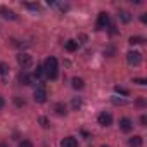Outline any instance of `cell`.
Wrapping results in <instances>:
<instances>
[{
  "label": "cell",
  "mask_w": 147,
  "mask_h": 147,
  "mask_svg": "<svg viewBox=\"0 0 147 147\" xmlns=\"http://www.w3.org/2000/svg\"><path fill=\"white\" fill-rule=\"evenodd\" d=\"M142 144H144V138L140 135H133V137L128 138V145L130 147H142Z\"/></svg>",
  "instance_id": "obj_8"
},
{
  "label": "cell",
  "mask_w": 147,
  "mask_h": 147,
  "mask_svg": "<svg viewBox=\"0 0 147 147\" xmlns=\"http://www.w3.org/2000/svg\"><path fill=\"white\" fill-rule=\"evenodd\" d=\"M18 64L23 67V69H28L31 64H33V57L30 54H19L18 55Z\"/></svg>",
  "instance_id": "obj_2"
},
{
  "label": "cell",
  "mask_w": 147,
  "mask_h": 147,
  "mask_svg": "<svg viewBox=\"0 0 147 147\" xmlns=\"http://www.w3.org/2000/svg\"><path fill=\"white\" fill-rule=\"evenodd\" d=\"M42 76H43V67H42V66H36V71H35V78H36V80H40Z\"/></svg>",
  "instance_id": "obj_18"
},
{
  "label": "cell",
  "mask_w": 147,
  "mask_h": 147,
  "mask_svg": "<svg viewBox=\"0 0 147 147\" xmlns=\"http://www.w3.org/2000/svg\"><path fill=\"white\" fill-rule=\"evenodd\" d=\"M61 147H78V142H76V138H73V137H66V138H62Z\"/></svg>",
  "instance_id": "obj_10"
},
{
  "label": "cell",
  "mask_w": 147,
  "mask_h": 147,
  "mask_svg": "<svg viewBox=\"0 0 147 147\" xmlns=\"http://www.w3.org/2000/svg\"><path fill=\"white\" fill-rule=\"evenodd\" d=\"M102 147H107V145H102Z\"/></svg>",
  "instance_id": "obj_29"
},
{
  "label": "cell",
  "mask_w": 147,
  "mask_h": 147,
  "mask_svg": "<svg viewBox=\"0 0 147 147\" xmlns=\"http://www.w3.org/2000/svg\"><path fill=\"white\" fill-rule=\"evenodd\" d=\"M40 123H42V126H43V128H47V126H49V121H47V118H43V116L40 118Z\"/></svg>",
  "instance_id": "obj_24"
},
{
  "label": "cell",
  "mask_w": 147,
  "mask_h": 147,
  "mask_svg": "<svg viewBox=\"0 0 147 147\" xmlns=\"http://www.w3.org/2000/svg\"><path fill=\"white\" fill-rule=\"evenodd\" d=\"M119 19L123 21V23H130V19H131V16H130V12H126V11H119Z\"/></svg>",
  "instance_id": "obj_13"
},
{
  "label": "cell",
  "mask_w": 147,
  "mask_h": 147,
  "mask_svg": "<svg viewBox=\"0 0 147 147\" xmlns=\"http://www.w3.org/2000/svg\"><path fill=\"white\" fill-rule=\"evenodd\" d=\"M82 107V100L80 99H73V109H80Z\"/></svg>",
  "instance_id": "obj_19"
},
{
  "label": "cell",
  "mask_w": 147,
  "mask_h": 147,
  "mask_svg": "<svg viewBox=\"0 0 147 147\" xmlns=\"http://www.w3.org/2000/svg\"><path fill=\"white\" fill-rule=\"evenodd\" d=\"M131 45H138V43H144V38L142 36H130V40H128Z\"/></svg>",
  "instance_id": "obj_17"
},
{
  "label": "cell",
  "mask_w": 147,
  "mask_h": 147,
  "mask_svg": "<svg viewBox=\"0 0 147 147\" xmlns=\"http://www.w3.org/2000/svg\"><path fill=\"white\" fill-rule=\"evenodd\" d=\"M0 147H9V145L7 144H0Z\"/></svg>",
  "instance_id": "obj_28"
},
{
  "label": "cell",
  "mask_w": 147,
  "mask_h": 147,
  "mask_svg": "<svg viewBox=\"0 0 147 147\" xmlns=\"http://www.w3.org/2000/svg\"><path fill=\"white\" fill-rule=\"evenodd\" d=\"M133 83H137V85H145L147 80H145V78H133Z\"/></svg>",
  "instance_id": "obj_21"
},
{
  "label": "cell",
  "mask_w": 147,
  "mask_h": 147,
  "mask_svg": "<svg viewBox=\"0 0 147 147\" xmlns=\"http://www.w3.org/2000/svg\"><path fill=\"white\" fill-rule=\"evenodd\" d=\"M24 7L33 9V11H38V4H24Z\"/></svg>",
  "instance_id": "obj_23"
},
{
  "label": "cell",
  "mask_w": 147,
  "mask_h": 147,
  "mask_svg": "<svg viewBox=\"0 0 147 147\" xmlns=\"http://www.w3.org/2000/svg\"><path fill=\"white\" fill-rule=\"evenodd\" d=\"M109 26V14L107 12H100L99 19H97V30H106Z\"/></svg>",
  "instance_id": "obj_4"
},
{
  "label": "cell",
  "mask_w": 147,
  "mask_h": 147,
  "mask_svg": "<svg viewBox=\"0 0 147 147\" xmlns=\"http://www.w3.org/2000/svg\"><path fill=\"white\" fill-rule=\"evenodd\" d=\"M126 61H128V64H131V66H138V64L142 62V54L131 50V52L126 54Z\"/></svg>",
  "instance_id": "obj_3"
},
{
  "label": "cell",
  "mask_w": 147,
  "mask_h": 147,
  "mask_svg": "<svg viewBox=\"0 0 147 147\" xmlns=\"http://www.w3.org/2000/svg\"><path fill=\"white\" fill-rule=\"evenodd\" d=\"M140 123H142V126H145V125H147V116H145V114H142V116H140Z\"/></svg>",
  "instance_id": "obj_25"
},
{
  "label": "cell",
  "mask_w": 147,
  "mask_h": 147,
  "mask_svg": "<svg viewBox=\"0 0 147 147\" xmlns=\"http://www.w3.org/2000/svg\"><path fill=\"white\" fill-rule=\"evenodd\" d=\"M0 16H2V18H5V19H16V18H18L14 11H11V9H5V7H0Z\"/></svg>",
  "instance_id": "obj_9"
},
{
  "label": "cell",
  "mask_w": 147,
  "mask_h": 147,
  "mask_svg": "<svg viewBox=\"0 0 147 147\" xmlns=\"http://www.w3.org/2000/svg\"><path fill=\"white\" fill-rule=\"evenodd\" d=\"M97 121H99L100 126H109V125L113 123V116H111L109 113H100V114L97 116Z\"/></svg>",
  "instance_id": "obj_6"
},
{
  "label": "cell",
  "mask_w": 147,
  "mask_h": 147,
  "mask_svg": "<svg viewBox=\"0 0 147 147\" xmlns=\"http://www.w3.org/2000/svg\"><path fill=\"white\" fill-rule=\"evenodd\" d=\"M131 128H133V125H131V119H128V118H121V119H119V130H121V131L128 133Z\"/></svg>",
  "instance_id": "obj_7"
},
{
  "label": "cell",
  "mask_w": 147,
  "mask_h": 147,
  "mask_svg": "<svg viewBox=\"0 0 147 147\" xmlns=\"http://www.w3.org/2000/svg\"><path fill=\"white\" fill-rule=\"evenodd\" d=\"M19 82H21L23 85H31V76H28L26 73H23V75L19 76Z\"/></svg>",
  "instance_id": "obj_14"
},
{
  "label": "cell",
  "mask_w": 147,
  "mask_h": 147,
  "mask_svg": "<svg viewBox=\"0 0 147 147\" xmlns=\"http://www.w3.org/2000/svg\"><path fill=\"white\" fill-rule=\"evenodd\" d=\"M78 49V42H75V40H67L66 42V50L67 52H75Z\"/></svg>",
  "instance_id": "obj_12"
},
{
  "label": "cell",
  "mask_w": 147,
  "mask_h": 147,
  "mask_svg": "<svg viewBox=\"0 0 147 147\" xmlns=\"http://www.w3.org/2000/svg\"><path fill=\"white\" fill-rule=\"evenodd\" d=\"M55 113H57L59 116H64V114H66V106H64V104H55Z\"/></svg>",
  "instance_id": "obj_15"
},
{
  "label": "cell",
  "mask_w": 147,
  "mask_h": 147,
  "mask_svg": "<svg viewBox=\"0 0 147 147\" xmlns=\"http://www.w3.org/2000/svg\"><path fill=\"white\" fill-rule=\"evenodd\" d=\"M114 90H116L118 94H121V95H128V90L123 88V87H114Z\"/></svg>",
  "instance_id": "obj_20"
},
{
  "label": "cell",
  "mask_w": 147,
  "mask_h": 147,
  "mask_svg": "<svg viewBox=\"0 0 147 147\" xmlns=\"http://www.w3.org/2000/svg\"><path fill=\"white\" fill-rule=\"evenodd\" d=\"M4 106H5V100H4V97H2V95H0V109H2Z\"/></svg>",
  "instance_id": "obj_26"
},
{
  "label": "cell",
  "mask_w": 147,
  "mask_h": 147,
  "mask_svg": "<svg viewBox=\"0 0 147 147\" xmlns=\"http://www.w3.org/2000/svg\"><path fill=\"white\" fill-rule=\"evenodd\" d=\"M42 67H43V75L49 80H55L57 78V75H59V64H57L55 57H47Z\"/></svg>",
  "instance_id": "obj_1"
},
{
  "label": "cell",
  "mask_w": 147,
  "mask_h": 147,
  "mask_svg": "<svg viewBox=\"0 0 147 147\" xmlns=\"http://www.w3.org/2000/svg\"><path fill=\"white\" fill-rule=\"evenodd\" d=\"M140 21H142V23H147V16H145V14H142V16H140Z\"/></svg>",
  "instance_id": "obj_27"
},
{
  "label": "cell",
  "mask_w": 147,
  "mask_h": 147,
  "mask_svg": "<svg viewBox=\"0 0 147 147\" xmlns=\"http://www.w3.org/2000/svg\"><path fill=\"white\" fill-rule=\"evenodd\" d=\"M7 73H9V69H7V66L2 62V64H0V76H2V80L7 78Z\"/></svg>",
  "instance_id": "obj_16"
},
{
  "label": "cell",
  "mask_w": 147,
  "mask_h": 147,
  "mask_svg": "<svg viewBox=\"0 0 147 147\" xmlns=\"http://www.w3.org/2000/svg\"><path fill=\"white\" fill-rule=\"evenodd\" d=\"M33 97H35V102H38V104H43V102L47 100V92H45V88H43V87H38V88L35 90Z\"/></svg>",
  "instance_id": "obj_5"
},
{
  "label": "cell",
  "mask_w": 147,
  "mask_h": 147,
  "mask_svg": "<svg viewBox=\"0 0 147 147\" xmlns=\"http://www.w3.org/2000/svg\"><path fill=\"white\" fill-rule=\"evenodd\" d=\"M71 83H73V88H76V90H82V88L85 87V82H83L82 78H73Z\"/></svg>",
  "instance_id": "obj_11"
},
{
  "label": "cell",
  "mask_w": 147,
  "mask_h": 147,
  "mask_svg": "<svg viewBox=\"0 0 147 147\" xmlns=\"http://www.w3.org/2000/svg\"><path fill=\"white\" fill-rule=\"evenodd\" d=\"M19 147H33V144H31L30 140H23V142L19 144Z\"/></svg>",
  "instance_id": "obj_22"
}]
</instances>
